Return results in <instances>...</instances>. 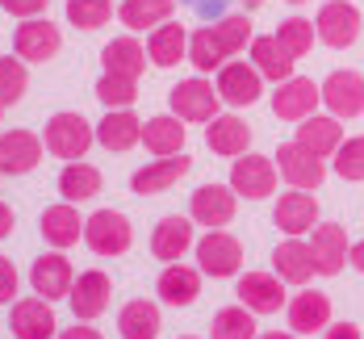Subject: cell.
I'll list each match as a JSON object with an SVG mask.
<instances>
[{
	"mask_svg": "<svg viewBox=\"0 0 364 339\" xmlns=\"http://www.w3.org/2000/svg\"><path fill=\"white\" fill-rule=\"evenodd\" d=\"M101 63H105V72L134 75L139 80L146 72V46L134 34H122V38H113V42L101 46Z\"/></svg>",
	"mask_w": 364,
	"mask_h": 339,
	"instance_id": "cell-33",
	"label": "cell"
},
{
	"mask_svg": "<svg viewBox=\"0 0 364 339\" xmlns=\"http://www.w3.org/2000/svg\"><path fill=\"white\" fill-rule=\"evenodd\" d=\"M205 147L214 155H226V159H239L252 151V126L239 117V113H218L210 126H205Z\"/></svg>",
	"mask_w": 364,
	"mask_h": 339,
	"instance_id": "cell-24",
	"label": "cell"
},
{
	"mask_svg": "<svg viewBox=\"0 0 364 339\" xmlns=\"http://www.w3.org/2000/svg\"><path fill=\"white\" fill-rule=\"evenodd\" d=\"M239 214V193L230 185H201L188 197V218L205 230H222V226L235 222Z\"/></svg>",
	"mask_w": 364,
	"mask_h": 339,
	"instance_id": "cell-9",
	"label": "cell"
},
{
	"mask_svg": "<svg viewBox=\"0 0 364 339\" xmlns=\"http://www.w3.org/2000/svg\"><path fill=\"white\" fill-rule=\"evenodd\" d=\"M101 188H105V176H101V168H92V163H84V159H72V163H63V172H59V197H63V201H72V205H84V201L101 197Z\"/></svg>",
	"mask_w": 364,
	"mask_h": 339,
	"instance_id": "cell-31",
	"label": "cell"
},
{
	"mask_svg": "<svg viewBox=\"0 0 364 339\" xmlns=\"http://www.w3.org/2000/svg\"><path fill=\"white\" fill-rule=\"evenodd\" d=\"M13 226H17L13 205H9V201H0V239H9V235H13Z\"/></svg>",
	"mask_w": 364,
	"mask_h": 339,
	"instance_id": "cell-48",
	"label": "cell"
},
{
	"mask_svg": "<svg viewBox=\"0 0 364 339\" xmlns=\"http://www.w3.org/2000/svg\"><path fill=\"white\" fill-rule=\"evenodd\" d=\"M188 63L197 68V75H210V72H218L222 63H226V55H222V46H218V38H214L210 26L188 34Z\"/></svg>",
	"mask_w": 364,
	"mask_h": 339,
	"instance_id": "cell-40",
	"label": "cell"
},
{
	"mask_svg": "<svg viewBox=\"0 0 364 339\" xmlns=\"http://www.w3.org/2000/svg\"><path fill=\"white\" fill-rule=\"evenodd\" d=\"M272 222L285 235H310L318 226V197L310 188H289L277 197V210H272Z\"/></svg>",
	"mask_w": 364,
	"mask_h": 339,
	"instance_id": "cell-20",
	"label": "cell"
},
{
	"mask_svg": "<svg viewBox=\"0 0 364 339\" xmlns=\"http://www.w3.org/2000/svg\"><path fill=\"white\" fill-rule=\"evenodd\" d=\"M214 88H218L222 105H230V109H252L255 101L264 97V75L255 72V63H239V59H226L218 68V80H214Z\"/></svg>",
	"mask_w": 364,
	"mask_h": 339,
	"instance_id": "cell-8",
	"label": "cell"
},
{
	"mask_svg": "<svg viewBox=\"0 0 364 339\" xmlns=\"http://www.w3.org/2000/svg\"><path fill=\"white\" fill-rule=\"evenodd\" d=\"M239 4H243V9H259V4H264V0H239Z\"/></svg>",
	"mask_w": 364,
	"mask_h": 339,
	"instance_id": "cell-51",
	"label": "cell"
},
{
	"mask_svg": "<svg viewBox=\"0 0 364 339\" xmlns=\"http://www.w3.org/2000/svg\"><path fill=\"white\" fill-rule=\"evenodd\" d=\"M348 260H352V268H356V272H364V239L348 247Z\"/></svg>",
	"mask_w": 364,
	"mask_h": 339,
	"instance_id": "cell-49",
	"label": "cell"
},
{
	"mask_svg": "<svg viewBox=\"0 0 364 339\" xmlns=\"http://www.w3.org/2000/svg\"><path fill=\"white\" fill-rule=\"evenodd\" d=\"M117 331H122V339H159V331H164V314H159L155 301L134 298V301H126V306L117 310Z\"/></svg>",
	"mask_w": 364,
	"mask_h": 339,
	"instance_id": "cell-32",
	"label": "cell"
},
{
	"mask_svg": "<svg viewBox=\"0 0 364 339\" xmlns=\"http://www.w3.org/2000/svg\"><path fill=\"white\" fill-rule=\"evenodd\" d=\"M277 181H281L277 159H268L259 151H247V155H239L230 163V181L226 185L235 188L239 197H247V201H259V197H272L277 193Z\"/></svg>",
	"mask_w": 364,
	"mask_h": 339,
	"instance_id": "cell-7",
	"label": "cell"
},
{
	"mask_svg": "<svg viewBox=\"0 0 364 339\" xmlns=\"http://www.w3.org/2000/svg\"><path fill=\"white\" fill-rule=\"evenodd\" d=\"M188 168H193V159L188 155H164V159H155V163H143L134 176H130V188L139 193V197H159V193H168L172 185H181L184 176H188Z\"/></svg>",
	"mask_w": 364,
	"mask_h": 339,
	"instance_id": "cell-21",
	"label": "cell"
},
{
	"mask_svg": "<svg viewBox=\"0 0 364 339\" xmlns=\"http://www.w3.org/2000/svg\"><path fill=\"white\" fill-rule=\"evenodd\" d=\"M318 105H323V88L310 75H289L272 92V113L281 122H306L310 113H318Z\"/></svg>",
	"mask_w": 364,
	"mask_h": 339,
	"instance_id": "cell-12",
	"label": "cell"
},
{
	"mask_svg": "<svg viewBox=\"0 0 364 339\" xmlns=\"http://www.w3.org/2000/svg\"><path fill=\"white\" fill-rule=\"evenodd\" d=\"M285 318H289L293 335H314V331H327L331 327V298L323 289H297L285 306Z\"/></svg>",
	"mask_w": 364,
	"mask_h": 339,
	"instance_id": "cell-19",
	"label": "cell"
},
{
	"mask_svg": "<svg viewBox=\"0 0 364 339\" xmlns=\"http://www.w3.org/2000/svg\"><path fill=\"white\" fill-rule=\"evenodd\" d=\"M30 285H34L38 298H46V301L68 298L72 285H75V268H72V260H68V252H55V247H50L46 256H38L34 268H30Z\"/></svg>",
	"mask_w": 364,
	"mask_h": 339,
	"instance_id": "cell-18",
	"label": "cell"
},
{
	"mask_svg": "<svg viewBox=\"0 0 364 339\" xmlns=\"http://www.w3.org/2000/svg\"><path fill=\"white\" fill-rule=\"evenodd\" d=\"M0 117H4V105H0Z\"/></svg>",
	"mask_w": 364,
	"mask_h": 339,
	"instance_id": "cell-55",
	"label": "cell"
},
{
	"mask_svg": "<svg viewBox=\"0 0 364 339\" xmlns=\"http://www.w3.org/2000/svg\"><path fill=\"white\" fill-rule=\"evenodd\" d=\"M235 298L243 301L252 314H281V306H289L285 281L277 272H243L239 285H235Z\"/></svg>",
	"mask_w": 364,
	"mask_h": 339,
	"instance_id": "cell-17",
	"label": "cell"
},
{
	"mask_svg": "<svg viewBox=\"0 0 364 339\" xmlns=\"http://www.w3.org/2000/svg\"><path fill=\"white\" fill-rule=\"evenodd\" d=\"M42 239H46V247H55V252H68L75 247L80 239H84V218H80V210H75L72 201H59V205H46L42 210Z\"/></svg>",
	"mask_w": 364,
	"mask_h": 339,
	"instance_id": "cell-26",
	"label": "cell"
},
{
	"mask_svg": "<svg viewBox=\"0 0 364 339\" xmlns=\"http://www.w3.org/2000/svg\"><path fill=\"white\" fill-rule=\"evenodd\" d=\"M210 30H214V38H218V46H222L226 59H235L239 50H247L252 38H255L252 34V17H247V13H226V17H218Z\"/></svg>",
	"mask_w": 364,
	"mask_h": 339,
	"instance_id": "cell-37",
	"label": "cell"
},
{
	"mask_svg": "<svg viewBox=\"0 0 364 339\" xmlns=\"http://www.w3.org/2000/svg\"><path fill=\"white\" fill-rule=\"evenodd\" d=\"M252 63L264 80H277V84H281V80L293 75V63H297V59L277 42V34H259V38H252Z\"/></svg>",
	"mask_w": 364,
	"mask_h": 339,
	"instance_id": "cell-35",
	"label": "cell"
},
{
	"mask_svg": "<svg viewBox=\"0 0 364 339\" xmlns=\"http://www.w3.org/2000/svg\"><path fill=\"white\" fill-rule=\"evenodd\" d=\"M188 122H181L176 113H159V117H146L143 122V147L164 159V155H181L184 143H188Z\"/></svg>",
	"mask_w": 364,
	"mask_h": 339,
	"instance_id": "cell-28",
	"label": "cell"
},
{
	"mask_svg": "<svg viewBox=\"0 0 364 339\" xmlns=\"http://www.w3.org/2000/svg\"><path fill=\"white\" fill-rule=\"evenodd\" d=\"M255 318H259V314H252L243 301H239V306H226V310L214 314V323H210V339H255L259 335Z\"/></svg>",
	"mask_w": 364,
	"mask_h": 339,
	"instance_id": "cell-36",
	"label": "cell"
},
{
	"mask_svg": "<svg viewBox=\"0 0 364 339\" xmlns=\"http://www.w3.org/2000/svg\"><path fill=\"white\" fill-rule=\"evenodd\" d=\"M68 301H72V314L80 323H97L113 301V281L101 268L75 272V285H72V294H68Z\"/></svg>",
	"mask_w": 364,
	"mask_h": 339,
	"instance_id": "cell-13",
	"label": "cell"
},
{
	"mask_svg": "<svg viewBox=\"0 0 364 339\" xmlns=\"http://www.w3.org/2000/svg\"><path fill=\"white\" fill-rule=\"evenodd\" d=\"M201 268H193V264H168L164 272H159V281H155V298L168 301V306H193V301L201 298Z\"/></svg>",
	"mask_w": 364,
	"mask_h": 339,
	"instance_id": "cell-25",
	"label": "cell"
},
{
	"mask_svg": "<svg viewBox=\"0 0 364 339\" xmlns=\"http://www.w3.org/2000/svg\"><path fill=\"white\" fill-rule=\"evenodd\" d=\"M318 88H323V105H327L331 117L352 122V117H360L364 113V75L360 72L339 68V72H331Z\"/></svg>",
	"mask_w": 364,
	"mask_h": 339,
	"instance_id": "cell-11",
	"label": "cell"
},
{
	"mask_svg": "<svg viewBox=\"0 0 364 339\" xmlns=\"http://www.w3.org/2000/svg\"><path fill=\"white\" fill-rule=\"evenodd\" d=\"M289 4H306V0H289Z\"/></svg>",
	"mask_w": 364,
	"mask_h": 339,
	"instance_id": "cell-52",
	"label": "cell"
},
{
	"mask_svg": "<svg viewBox=\"0 0 364 339\" xmlns=\"http://www.w3.org/2000/svg\"><path fill=\"white\" fill-rule=\"evenodd\" d=\"M42 143H46V151H50L55 159L72 163V159H84V155L92 151V143H97V126H92L84 113L63 109V113H55V117H46Z\"/></svg>",
	"mask_w": 364,
	"mask_h": 339,
	"instance_id": "cell-1",
	"label": "cell"
},
{
	"mask_svg": "<svg viewBox=\"0 0 364 339\" xmlns=\"http://www.w3.org/2000/svg\"><path fill=\"white\" fill-rule=\"evenodd\" d=\"M193 256H197V268H201L205 276L226 281V276H239V268H243V243L222 226V230H205V235L197 239Z\"/></svg>",
	"mask_w": 364,
	"mask_h": 339,
	"instance_id": "cell-2",
	"label": "cell"
},
{
	"mask_svg": "<svg viewBox=\"0 0 364 339\" xmlns=\"http://www.w3.org/2000/svg\"><path fill=\"white\" fill-rule=\"evenodd\" d=\"M197 222L193 218H184V214H168V218H159L155 230H151V256L164 264H176L184 260L193 247H197Z\"/></svg>",
	"mask_w": 364,
	"mask_h": 339,
	"instance_id": "cell-15",
	"label": "cell"
},
{
	"mask_svg": "<svg viewBox=\"0 0 364 339\" xmlns=\"http://www.w3.org/2000/svg\"><path fill=\"white\" fill-rule=\"evenodd\" d=\"M168 105L181 122H197V126H210L222 109L218 88L205 80V75H193V80H181L172 92H168Z\"/></svg>",
	"mask_w": 364,
	"mask_h": 339,
	"instance_id": "cell-4",
	"label": "cell"
},
{
	"mask_svg": "<svg viewBox=\"0 0 364 339\" xmlns=\"http://www.w3.org/2000/svg\"><path fill=\"white\" fill-rule=\"evenodd\" d=\"M172 13H176V0H122L117 4V21L126 30H134V34L172 21Z\"/></svg>",
	"mask_w": 364,
	"mask_h": 339,
	"instance_id": "cell-34",
	"label": "cell"
},
{
	"mask_svg": "<svg viewBox=\"0 0 364 339\" xmlns=\"http://www.w3.org/2000/svg\"><path fill=\"white\" fill-rule=\"evenodd\" d=\"M55 339H105V335H101V331H97L92 323H80V318H75V327H68V331H59Z\"/></svg>",
	"mask_w": 364,
	"mask_h": 339,
	"instance_id": "cell-46",
	"label": "cell"
},
{
	"mask_svg": "<svg viewBox=\"0 0 364 339\" xmlns=\"http://www.w3.org/2000/svg\"><path fill=\"white\" fill-rule=\"evenodd\" d=\"M68 21L75 30H105L113 21V0H68Z\"/></svg>",
	"mask_w": 364,
	"mask_h": 339,
	"instance_id": "cell-42",
	"label": "cell"
},
{
	"mask_svg": "<svg viewBox=\"0 0 364 339\" xmlns=\"http://www.w3.org/2000/svg\"><path fill=\"white\" fill-rule=\"evenodd\" d=\"M17 285H21V276H17V268L9 256H0V306H13L17 298Z\"/></svg>",
	"mask_w": 364,
	"mask_h": 339,
	"instance_id": "cell-44",
	"label": "cell"
},
{
	"mask_svg": "<svg viewBox=\"0 0 364 339\" xmlns=\"http://www.w3.org/2000/svg\"><path fill=\"white\" fill-rule=\"evenodd\" d=\"M314 30H318V42L331 46V50H348L364 30V13L352 4V0H327L314 17Z\"/></svg>",
	"mask_w": 364,
	"mask_h": 339,
	"instance_id": "cell-5",
	"label": "cell"
},
{
	"mask_svg": "<svg viewBox=\"0 0 364 339\" xmlns=\"http://www.w3.org/2000/svg\"><path fill=\"white\" fill-rule=\"evenodd\" d=\"M9 331L13 339H55L59 323H55V306L46 298H17L9 310Z\"/></svg>",
	"mask_w": 364,
	"mask_h": 339,
	"instance_id": "cell-14",
	"label": "cell"
},
{
	"mask_svg": "<svg viewBox=\"0 0 364 339\" xmlns=\"http://www.w3.org/2000/svg\"><path fill=\"white\" fill-rule=\"evenodd\" d=\"M360 117H364V113H360Z\"/></svg>",
	"mask_w": 364,
	"mask_h": 339,
	"instance_id": "cell-56",
	"label": "cell"
},
{
	"mask_svg": "<svg viewBox=\"0 0 364 339\" xmlns=\"http://www.w3.org/2000/svg\"><path fill=\"white\" fill-rule=\"evenodd\" d=\"M331 168H335V176L339 181H364V134H356V139H343L339 143V151L331 155Z\"/></svg>",
	"mask_w": 364,
	"mask_h": 339,
	"instance_id": "cell-43",
	"label": "cell"
},
{
	"mask_svg": "<svg viewBox=\"0 0 364 339\" xmlns=\"http://www.w3.org/2000/svg\"><path fill=\"white\" fill-rule=\"evenodd\" d=\"M46 4H50V0H0V9H4L9 17H17V21H26V17H42Z\"/></svg>",
	"mask_w": 364,
	"mask_h": 339,
	"instance_id": "cell-45",
	"label": "cell"
},
{
	"mask_svg": "<svg viewBox=\"0 0 364 339\" xmlns=\"http://www.w3.org/2000/svg\"><path fill=\"white\" fill-rule=\"evenodd\" d=\"M348 230L339 222H318L310 230V252H314V268L318 276H339L348 264Z\"/></svg>",
	"mask_w": 364,
	"mask_h": 339,
	"instance_id": "cell-22",
	"label": "cell"
},
{
	"mask_svg": "<svg viewBox=\"0 0 364 339\" xmlns=\"http://www.w3.org/2000/svg\"><path fill=\"white\" fill-rule=\"evenodd\" d=\"M30 88V63L17 55H0V105H17Z\"/></svg>",
	"mask_w": 364,
	"mask_h": 339,
	"instance_id": "cell-39",
	"label": "cell"
},
{
	"mask_svg": "<svg viewBox=\"0 0 364 339\" xmlns=\"http://www.w3.org/2000/svg\"><path fill=\"white\" fill-rule=\"evenodd\" d=\"M323 339H364V335L356 323H331L327 331H323Z\"/></svg>",
	"mask_w": 364,
	"mask_h": 339,
	"instance_id": "cell-47",
	"label": "cell"
},
{
	"mask_svg": "<svg viewBox=\"0 0 364 339\" xmlns=\"http://www.w3.org/2000/svg\"><path fill=\"white\" fill-rule=\"evenodd\" d=\"M46 155V143L34 130H0V168L4 176H30Z\"/></svg>",
	"mask_w": 364,
	"mask_h": 339,
	"instance_id": "cell-16",
	"label": "cell"
},
{
	"mask_svg": "<svg viewBox=\"0 0 364 339\" xmlns=\"http://www.w3.org/2000/svg\"><path fill=\"white\" fill-rule=\"evenodd\" d=\"M277 172H281V181H289V188H314L327 181V159H318L314 151H306L297 139L293 143H281L277 147Z\"/></svg>",
	"mask_w": 364,
	"mask_h": 339,
	"instance_id": "cell-10",
	"label": "cell"
},
{
	"mask_svg": "<svg viewBox=\"0 0 364 339\" xmlns=\"http://www.w3.org/2000/svg\"><path fill=\"white\" fill-rule=\"evenodd\" d=\"M97 143L105 151H113V155L139 147V143H143V122H139V113L134 109H109L97 122Z\"/></svg>",
	"mask_w": 364,
	"mask_h": 339,
	"instance_id": "cell-27",
	"label": "cell"
},
{
	"mask_svg": "<svg viewBox=\"0 0 364 339\" xmlns=\"http://www.w3.org/2000/svg\"><path fill=\"white\" fill-rule=\"evenodd\" d=\"M255 339H301V335H293V331H264V335H255Z\"/></svg>",
	"mask_w": 364,
	"mask_h": 339,
	"instance_id": "cell-50",
	"label": "cell"
},
{
	"mask_svg": "<svg viewBox=\"0 0 364 339\" xmlns=\"http://www.w3.org/2000/svg\"><path fill=\"white\" fill-rule=\"evenodd\" d=\"M314 38H318V30H314L310 17H285V21L277 26V42L289 50L293 59H306V55L314 50Z\"/></svg>",
	"mask_w": 364,
	"mask_h": 339,
	"instance_id": "cell-41",
	"label": "cell"
},
{
	"mask_svg": "<svg viewBox=\"0 0 364 339\" xmlns=\"http://www.w3.org/2000/svg\"><path fill=\"white\" fill-rule=\"evenodd\" d=\"M63 50V30L50 17H26L13 30V55L26 63H50Z\"/></svg>",
	"mask_w": 364,
	"mask_h": 339,
	"instance_id": "cell-6",
	"label": "cell"
},
{
	"mask_svg": "<svg viewBox=\"0 0 364 339\" xmlns=\"http://www.w3.org/2000/svg\"><path fill=\"white\" fill-rule=\"evenodd\" d=\"M272 272H277L285 285H297V289L310 285V276L318 272L310 243H306L301 235H285V243H277V252H272Z\"/></svg>",
	"mask_w": 364,
	"mask_h": 339,
	"instance_id": "cell-23",
	"label": "cell"
},
{
	"mask_svg": "<svg viewBox=\"0 0 364 339\" xmlns=\"http://www.w3.org/2000/svg\"><path fill=\"white\" fill-rule=\"evenodd\" d=\"M0 181H4V168H0Z\"/></svg>",
	"mask_w": 364,
	"mask_h": 339,
	"instance_id": "cell-54",
	"label": "cell"
},
{
	"mask_svg": "<svg viewBox=\"0 0 364 339\" xmlns=\"http://www.w3.org/2000/svg\"><path fill=\"white\" fill-rule=\"evenodd\" d=\"M297 143L306 151H314L318 159H331L343 143V122L331 117V113H310L306 122H297Z\"/></svg>",
	"mask_w": 364,
	"mask_h": 339,
	"instance_id": "cell-29",
	"label": "cell"
},
{
	"mask_svg": "<svg viewBox=\"0 0 364 339\" xmlns=\"http://www.w3.org/2000/svg\"><path fill=\"white\" fill-rule=\"evenodd\" d=\"M97 101L105 105V109H134V101H139V80L134 75H117V72H105L97 80Z\"/></svg>",
	"mask_w": 364,
	"mask_h": 339,
	"instance_id": "cell-38",
	"label": "cell"
},
{
	"mask_svg": "<svg viewBox=\"0 0 364 339\" xmlns=\"http://www.w3.org/2000/svg\"><path fill=\"white\" fill-rule=\"evenodd\" d=\"M84 243L97 256H126L134 243V226L122 210H97L84 218Z\"/></svg>",
	"mask_w": 364,
	"mask_h": 339,
	"instance_id": "cell-3",
	"label": "cell"
},
{
	"mask_svg": "<svg viewBox=\"0 0 364 339\" xmlns=\"http://www.w3.org/2000/svg\"><path fill=\"white\" fill-rule=\"evenodd\" d=\"M146 59L155 68H176L181 59H188V30L181 21H164L146 34Z\"/></svg>",
	"mask_w": 364,
	"mask_h": 339,
	"instance_id": "cell-30",
	"label": "cell"
},
{
	"mask_svg": "<svg viewBox=\"0 0 364 339\" xmlns=\"http://www.w3.org/2000/svg\"><path fill=\"white\" fill-rule=\"evenodd\" d=\"M181 339H197V335H181Z\"/></svg>",
	"mask_w": 364,
	"mask_h": 339,
	"instance_id": "cell-53",
	"label": "cell"
}]
</instances>
